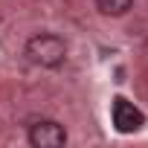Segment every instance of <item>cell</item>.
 <instances>
[{
	"instance_id": "6da1fadb",
	"label": "cell",
	"mask_w": 148,
	"mask_h": 148,
	"mask_svg": "<svg viewBox=\"0 0 148 148\" xmlns=\"http://www.w3.org/2000/svg\"><path fill=\"white\" fill-rule=\"evenodd\" d=\"M23 55L35 64V67H44V70H55L64 64L67 58V44L61 35H52V32H38L26 41L23 47Z\"/></svg>"
},
{
	"instance_id": "7a4b0ae2",
	"label": "cell",
	"mask_w": 148,
	"mask_h": 148,
	"mask_svg": "<svg viewBox=\"0 0 148 148\" xmlns=\"http://www.w3.org/2000/svg\"><path fill=\"white\" fill-rule=\"evenodd\" d=\"M26 136H29V145H35V148H61L67 142V131L55 119H38V122H32Z\"/></svg>"
},
{
	"instance_id": "3957f363",
	"label": "cell",
	"mask_w": 148,
	"mask_h": 148,
	"mask_svg": "<svg viewBox=\"0 0 148 148\" xmlns=\"http://www.w3.org/2000/svg\"><path fill=\"white\" fill-rule=\"evenodd\" d=\"M110 116H113V125H116L119 134H134V131H139V128L145 125V113H142L134 102H128L125 96H116V99H113Z\"/></svg>"
},
{
	"instance_id": "277c9868",
	"label": "cell",
	"mask_w": 148,
	"mask_h": 148,
	"mask_svg": "<svg viewBox=\"0 0 148 148\" xmlns=\"http://www.w3.org/2000/svg\"><path fill=\"white\" fill-rule=\"evenodd\" d=\"M96 9L108 18H122L134 9V0H96Z\"/></svg>"
}]
</instances>
